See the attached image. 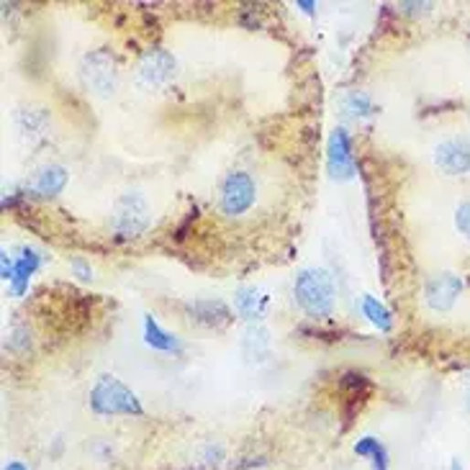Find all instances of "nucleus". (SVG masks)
Segmentation results:
<instances>
[{"mask_svg":"<svg viewBox=\"0 0 470 470\" xmlns=\"http://www.w3.org/2000/svg\"><path fill=\"white\" fill-rule=\"evenodd\" d=\"M234 304H237V311L242 314L247 322H260L265 316V311H268V296H262L252 285L250 288H240Z\"/></svg>","mask_w":470,"mask_h":470,"instance_id":"ddd939ff","label":"nucleus"},{"mask_svg":"<svg viewBox=\"0 0 470 470\" xmlns=\"http://www.w3.org/2000/svg\"><path fill=\"white\" fill-rule=\"evenodd\" d=\"M136 75H139V82L144 88H149V91H162V88H167L175 80L177 62H175V57L167 49L152 47V49L142 54V59L136 65Z\"/></svg>","mask_w":470,"mask_h":470,"instance_id":"423d86ee","label":"nucleus"},{"mask_svg":"<svg viewBox=\"0 0 470 470\" xmlns=\"http://www.w3.org/2000/svg\"><path fill=\"white\" fill-rule=\"evenodd\" d=\"M144 342H147L152 349H160V352H170V355H177L183 345L177 342V336L167 335L165 329H162L160 324L152 319V314L144 316Z\"/></svg>","mask_w":470,"mask_h":470,"instance_id":"4468645a","label":"nucleus"},{"mask_svg":"<svg viewBox=\"0 0 470 470\" xmlns=\"http://www.w3.org/2000/svg\"><path fill=\"white\" fill-rule=\"evenodd\" d=\"M80 78L91 93L103 95V98L113 95L119 85V62L108 49H95V52L85 54Z\"/></svg>","mask_w":470,"mask_h":470,"instance_id":"20e7f679","label":"nucleus"},{"mask_svg":"<svg viewBox=\"0 0 470 470\" xmlns=\"http://www.w3.org/2000/svg\"><path fill=\"white\" fill-rule=\"evenodd\" d=\"M69 265H72V272H75L80 281H91V278H93V268H91V262H85L82 257H75Z\"/></svg>","mask_w":470,"mask_h":470,"instance_id":"412c9836","label":"nucleus"},{"mask_svg":"<svg viewBox=\"0 0 470 470\" xmlns=\"http://www.w3.org/2000/svg\"><path fill=\"white\" fill-rule=\"evenodd\" d=\"M463 294V278L455 272H440L427 283L424 301L432 311H450L455 306L457 296Z\"/></svg>","mask_w":470,"mask_h":470,"instance_id":"1a4fd4ad","label":"nucleus"},{"mask_svg":"<svg viewBox=\"0 0 470 470\" xmlns=\"http://www.w3.org/2000/svg\"><path fill=\"white\" fill-rule=\"evenodd\" d=\"M91 409L98 417H142L144 409L136 393L119 378L103 376L91 390Z\"/></svg>","mask_w":470,"mask_h":470,"instance_id":"f03ea898","label":"nucleus"},{"mask_svg":"<svg viewBox=\"0 0 470 470\" xmlns=\"http://www.w3.org/2000/svg\"><path fill=\"white\" fill-rule=\"evenodd\" d=\"M326 167L335 180H349L355 177V152H352V139L345 129H335L329 136L326 147Z\"/></svg>","mask_w":470,"mask_h":470,"instance_id":"0eeeda50","label":"nucleus"},{"mask_svg":"<svg viewBox=\"0 0 470 470\" xmlns=\"http://www.w3.org/2000/svg\"><path fill=\"white\" fill-rule=\"evenodd\" d=\"M345 113L352 116V119L368 116V113H373V101H370L365 93L347 95V101H345Z\"/></svg>","mask_w":470,"mask_h":470,"instance_id":"6ab92c4d","label":"nucleus"},{"mask_svg":"<svg viewBox=\"0 0 470 470\" xmlns=\"http://www.w3.org/2000/svg\"><path fill=\"white\" fill-rule=\"evenodd\" d=\"M434 165L444 175H468L470 173V142L468 139H444L434 149Z\"/></svg>","mask_w":470,"mask_h":470,"instance_id":"9d476101","label":"nucleus"},{"mask_svg":"<svg viewBox=\"0 0 470 470\" xmlns=\"http://www.w3.org/2000/svg\"><path fill=\"white\" fill-rule=\"evenodd\" d=\"M294 298L311 319H326L335 311V283L322 268L301 270L294 283Z\"/></svg>","mask_w":470,"mask_h":470,"instance_id":"f257e3e1","label":"nucleus"},{"mask_svg":"<svg viewBox=\"0 0 470 470\" xmlns=\"http://www.w3.org/2000/svg\"><path fill=\"white\" fill-rule=\"evenodd\" d=\"M268 332L265 329H250L247 336H244V352L250 355V358H260V355H265L268 352Z\"/></svg>","mask_w":470,"mask_h":470,"instance_id":"a211bd4d","label":"nucleus"},{"mask_svg":"<svg viewBox=\"0 0 470 470\" xmlns=\"http://www.w3.org/2000/svg\"><path fill=\"white\" fill-rule=\"evenodd\" d=\"M18 122V132L24 136H28L31 142H37L41 136L47 134V123H49V116L41 111V108H27L16 116Z\"/></svg>","mask_w":470,"mask_h":470,"instance_id":"2eb2a0df","label":"nucleus"},{"mask_svg":"<svg viewBox=\"0 0 470 470\" xmlns=\"http://www.w3.org/2000/svg\"><path fill=\"white\" fill-rule=\"evenodd\" d=\"M355 455L370 457L373 470H389V450L376 437H363L355 443Z\"/></svg>","mask_w":470,"mask_h":470,"instance_id":"dca6fc26","label":"nucleus"},{"mask_svg":"<svg viewBox=\"0 0 470 470\" xmlns=\"http://www.w3.org/2000/svg\"><path fill=\"white\" fill-rule=\"evenodd\" d=\"M37 268H39V255L34 250H24L16 260H11V272H8L5 281L11 283L16 296L24 294V288L28 285V278L37 272Z\"/></svg>","mask_w":470,"mask_h":470,"instance_id":"f8f14e48","label":"nucleus"},{"mask_svg":"<svg viewBox=\"0 0 470 470\" xmlns=\"http://www.w3.org/2000/svg\"><path fill=\"white\" fill-rule=\"evenodd\" d=\"M360 306H363L365 316H368L370 322L376 324L380 332H389L390 326H393V319H390V311L386 309V306H383V304H380L378 298L368 296V294H365L363 301H360Z\"/></svg>","mask_w":470,"mask_h":470,"instance_id":"f3484780","label":"nucleus"},{"mask_svg":"<svg viewBox=\"0 0 470 470\" xmlns=\"http://www.w3.org/2000/svg\"><path fill=\"white\" fill-rule=\"evenodd\" d=\"M257 201V186L252 175L244 170H234L224 177L219 188V211L224 216L247 214Z\"/></svg>","mask_w":470,"mask_h":470,"instance_id":"39448f33","label":"nucleus"},{"mask_svg":"<svg viewBox=\"0 0 470 470\" xmlns=\"http://www.w3.org/2000/svg\"><path fill=\"white\" fill-rule=\"evenodd\" d=\"M186 316L190 322L198 324L203 329H227L231 324V309L219 298H198V301H188L186 304Z\"/></svg>","mask_w":470,"mask_h":470,"instance_id":"6e6552de","label":"nucleus"},{"mask_svg":"<svg viewBox=\"0 0 470 470\" xmlns=\"http://www.w3.org/2000/svg\"><path fill=\"white\" fill-rule=\"evenodd\" d=\"M149 221H152L149 203L139 190H126L123 196H119L111 214V229L119 240H136L139 234L147 231Z\"/></svg>","mask_w":470,"mask_h":470,"instance_id":"7ed1b4c3","label":"nucleus"},{"mask_svg":"<svg viewBox=\"0 0 470 470\" xmlns=\"http://www.w3.org/2000/svg\"><path fill=\"white\" fill-rule=\"evenodd\" d=\"M3 470H28V468L21 463V460H11V463H8Z\"/></svg>","mask_w":470,"mask_h":470,"instance_id":"4be33fe9","label":"nucleus"},{"mask_svg":"<svg viewBox=\"0 0 470 470\" xmlns=\"http://www.w3.org/2000/svg\"><path fill=\"white\" fill-rule=\"evenodd\" d=\"M455 227L457 231L465 237L470 242V198L468 201H463L460 203V208L455 211Z\"/></svg>","mask_w":470,"mask_h":470,"instance_id":"aec40b11","label":"nucleus"},{"mask_svg":"<svg viewBox=\"0 0 470 470\" xmlns=\"http://www.w3.org/2000/svg\"><path fill=\"white\" fill-rule=\"evenodd\" d=\"M65 186H68V167L62 165H44L28 180V190L39 198H54L57 193H62Z\"/></svg>","mask_w":470,"mask_h":470,"instance_id":"9b49d317","label":"nucleus"}]
</instances>
